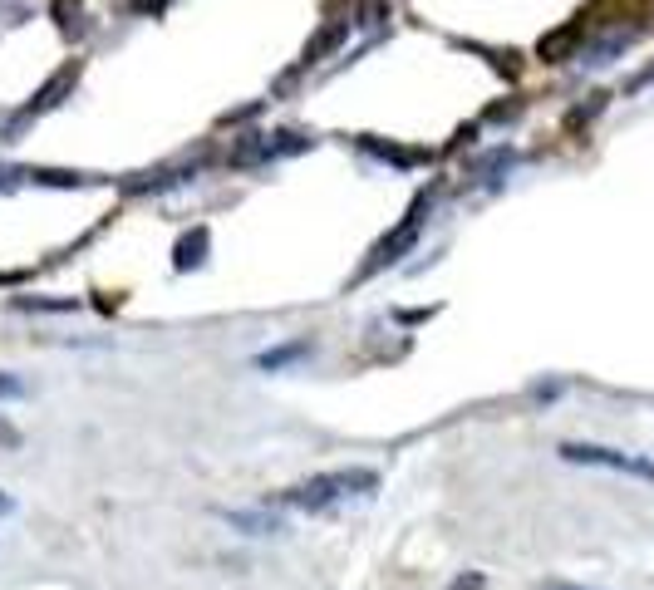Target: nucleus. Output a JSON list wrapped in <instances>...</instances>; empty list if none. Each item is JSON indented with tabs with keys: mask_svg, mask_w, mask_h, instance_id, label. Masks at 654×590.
Segmentation results:
<instances>
[{
	"mask_svg": "<svg viewBox=\"0 0 654 590\" xmlns=\"http://www.w3.org/2000/svg\"><path fill=\"white\" fill-rule=\"evenodd\" d=\"M369 492H379V472L374 468H335L276 492V502L281 507H300V512H325V507H335L345 497H369Z\"/></svg>",
	"mask_w": 654,
	"mask_h": 590,
	"instance_id": "nucleus-1",
	"label": "nucleus"
},
{
	"mask_svg": "<svg viewBox=\"0 0 654 590\" xmlns=\"http://www.w3.org/2000/svg\"><path fill=\"white\" fill-rule=\"evenodd\" d=\"M566 463L576 468H605V472H625V477H640L654 487V463L640 453H620V448H605V443H561L556 448Z\"/></svg>",
	"mask_w": 654,
	"mask_h": 590,
	"instance_id": "nucleus-2",
	"label": "nucleus"
},
{
	"mask_svg": "<svg viewBox=\"0 0 654 590\" xmlns=\"http://www.w3.org/2000/svg\"><path fill=\"white\" fill-rule=\"evenodd\" d=\"M423 212H428V197H418L414 207H409V217L399 222V232L384 236V241L374 246V256H369V266H364L359 276H374L379 266H394V261H399V256H404V251H409V246L418 241V222H423Z\"/></svg>",
	"mask_w": 654,
	"mask_h": 590,
	"instance_id": "nucleus-3",
	"label": "nucleus"
},
{
	"mask_svg": "<svg viewBox=\"0 0 654 590\" xmlns=\"http://www.w3.org/2000/svg\"><path fill=\"white\" fill-rule=\"evenodd\" d=\"M310 354H315V340L305 335V340H291V345H276V350L256 354V369L276 374V369H286V364H296V359H310Z\"/></svg>",
	"mask_w": 654,
	"mask_h": 590,
	"instance_id": "nucleus-4",
	"label": "nucleus"
},
{
	"mask_svg": "<svg viewBox=\"0 0 654 590\" xmlns=\"http://www.w3.org/2000/svg\"><path fill=\"white\" fill-rule=\"evenodd\" d=\"M227 522L246 536H276V531H286V522L276 517V512H227Z\"/></svg>",
	"mask_w": 654,
	"mask_h": 590,
	"instance_id": "nucleus-5",
	"label": "nucleus"
},
{
	"mask_svg": "<svg viewBox=\"0 0 654 590\" xmlns=\"http://www.w3.org/2000/svg\"><path fill=\"white\" fill-rule=\"evenodd\" d=\"M202 251H207V227H197L192 236H182L178 241V271H192V266H202Z\"/></svg>",
	"mask_w": 654,
	"mask_h": 590,
	"instance_id": "nucleus-6",
	"label": "nucleus"
},
{
	"mask_svg": "<svg viewBox=\"0 0 654 590\" xmlns=\"http://www.w3.org/2000/svg\"><path fill=\"white\" fill-rule=\"evenodd\" d=\"M0 399H25V384L15 374H5V369H0Z\"/></svg>",
	"mask_w": 654,
	"mask_h": 590,
	"instance_id": "nucleus-7",
	"label": "nucleus"
},
{
	"mask_svg": "<svg viewBox=\"0 0 654 590\" xmlns=\"http://www.w3.org/2000/svg\"><path fill=\"white\" fill-rule=\"evenodd\" d=\"M0 448H20V433H15L5 418H0Z\"/></svg>",
	"mask_w": 654,
	"mask_h": 590,
	"instance_id": "nucleus-8",
	"label": "nucleus"
},
{
	"mask_svg": "<svg viewBox=\"0 0 654 590\" xmlns=\"http://www.w3.org/2000/svg\"><path fill=\"white\" fill-rule=\"evenodd\" d=\"M536 590H591V586H571V581H546V586H536Z\"/></svg>",
	"mask_w": 654,
	"mask_h": 590,
	"instance_id": "nucleus-9",
	"label": "nucleus"
},
{
	"mask_svg": "<svg viewBox=\"0 0 654 590\" xmlns=\"http://www.w3.org/2000/svg\"><path fill=\"white\" fill-rule=\"evenodd\" d=\"M0 512H10V497H5V492H0Z\"/></svg>",
	"mask_w": 654,
	"mask_h": 590,
	"instance_id": "nucleus-10",
	"label": "nucleus"
}]
</instances>
